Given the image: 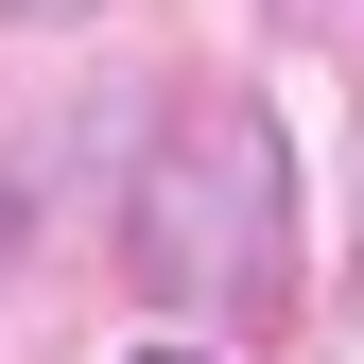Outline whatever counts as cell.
Listing matches in <instances>:
<instances>
[{
	"label": "cell",
	"mask_w": 364,
	"mask_h": 364,
	"mask_svg": "<svg viewBox=\"0 0 364 364\" xmlns=\"http://www.w3.org/2000/svg\"><path fill=\"white\" fill-rule=\"evenodd\" d=\"M278 243H295V156L260 105H191L139 173V278L191 295V312H260L278 295Z\"/></svg>",
	"instance_id": "6da1fadb"
},
{
	"label": "cell",
	"mask_w": 364,
	"mask_h": 364,
	"mask_svg": "<svg viewBox=\"0 0 364 364\" xmlns=\"http://www.w3.org/2000/svg\"><path fill=\"white\" fill-rule=\"evenodd\" d=\"M0 18H87V0H0Z\"/></svg>",
	"instance_id": "7a4b0ae2"
},
{
	"label": "cell",
	"mask_w": 364,
	"mask_h": 364,
	"mask_svg": "<svg viewBox=\"0 0 364 364\" xmlns=\"http://www.w3.org/2000/svg\"><path fill=\"white\" fill-rule=\"evenodd\" d=\"M295 18H312V0H295ZM330 18H347V53H364V0H330Z\"/></svg>",
	"instance_id": "3957f363"
},
{
	"label": "cell",
	"mask_w": 364,
	"mask_h": 364,
	"mask_svg": "<svg viewBox=\"0 0 364 364\" xmlns=\"http://www.w3.org/2000/svg\"><path fill=\"white\" fill-rule=\"evenodd\" d=\"M139 364H208V347H139Z\"/></svg>",
	"instance_id": "277c9868"
}]
</instances>
